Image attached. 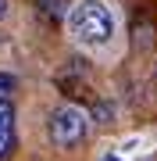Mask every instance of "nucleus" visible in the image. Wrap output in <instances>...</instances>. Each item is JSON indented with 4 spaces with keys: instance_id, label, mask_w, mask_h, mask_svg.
Returning <instances> with one entry per match:
<instances>
[{
    "instance_id": "1",
    "label": "nucleus",
    "mask_w": 157,
    "mask_h": 161,
    "mask_svg": "<svg viewBox=\"0 0 157 161\" xmlns=\"http://www.w3.org/2000/svg\"><path fill=\"white\" fill-rule=\"evenodd\" d=\"M64 22H68V32L79 47L97 50V47H107L114 40V14H111V7L104 0H79V4H71Z\"/></svg>"
},
{
    "instance_id": "2",
    "label": "nucleus",
    "mask_w": 157,
    "mask_h": 161,
    "mask_svg": "<svg viewBox=\"0 0 157 161\" xmlns=\"http://www.w3.org/2000/svg\"><path fill=\"white\" fill-rule=\"evenodd\" d=\"M86 129H89L86 111L75 108V104H61V108H54V111H50L47 136H50V143H54V147H61V150L79 147L82 140H86Z\"/></svg>"
},
{
    "instance_id": "3",
    "label": "nucleus",
    "mask_w": 157,
    "mask_h": 161,
    "mask_svg": "<svg viewBox=\"0 0 157 161\" xmlns=\"http://www.w3.org/2000/svg\"><path fill=\"white\" fill-rule=\"evenodd\" d=\"M18 143V132H14V104L11 100H0V161H7L14 154Z\"/></svg>"
},
{
    "instance_id": "4",
    "label": "nucleus",
    "mask_w": 157,
    "mask_h": 161,
    "mask_svg": "<svg viewBox=\"0 0 157 161\" xmlns=\"http://www.w3.org/2000/svg\"><path fill=\"white\" fill-rule=\"evenodd\" d=\"M36 4V11H39L43 18H47V22H64V18H68V11H71V0H32Z\"/></svg>"
},
{
    "instance_id": "5",
    "label": "nucleus",
    "mask_w": 157,
    "mask_h": 161,
    "mask_svg": "<svg viewBox=\"0 0 157 161\" xmlns=\"http://www.w3.org/2000/svg\"><path fill=\"white\" fill-rule=\"evenodd\" d=\"M14 90H18V79H14V75H7V72H0V100H11Z\"/></svg>"
},
{
    "instance_id": "6",
    "label": "nucleus",
    "mask_w": 157,
    "mask_h": 161,
    "mask_svg": "<svg viewBox=\"0 0 157 161\" xmlns=\"http://www.w3.org/2000/svg\"><path fill=\"white\" fill-rule=\"evenodd\" d=\"M7 14H11V0H0V22H4Z\"/></svg>"
}]
</instances>
